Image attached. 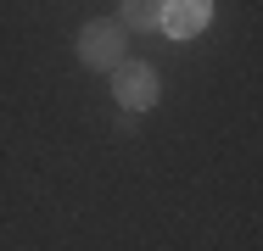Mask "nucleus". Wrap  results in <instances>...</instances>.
I'll use <instances>...</instances> for the list:
<instances>
[{
    "mask_svg": "<svg viewBox=\"0 0 263 251\" xmlns=\"http://www.w3.org/2000/svg\"><path fill=\"white\" fill-rule=\"evenodd\" d=\"M118 23H123V34H129V28H157L162 23V0H123V6H118Z\"/></svg>",
    "mask_w": 263,
    "mask_h": 251,
    "instance_id": "obj_4",
    "label": "nucleus"
},
{
    "mask_svg": "<svg viewBox=\"0 0 263 251\" xmlns=\"http://www.w3.org/2000/svg\"><path fill=\"white\" fill-rule=\"evenodd\" d=\"M112 95L123 112H152L157 106V67H146V61H118L112 67Z\"/></svg>",
    "mask_w": 263,
    "mask_h": 251,
    "instance_id": "obj_2",
    "label": "nucleus"
},
{
    "mask_svg": "<svg viewBox=\"0 0 263 251\" xmlns=\"http://www.w3.org/2000/svg\"><path fill=\"white\" fill-rule=\"evenodd\" d=\"M213 17V0H162V34L168 39H196Z\"/></svg>",
    "mask_w": 263,
    "mask_h": 251,
    "instance_id": "obj_3",
    "label": "nucleus"
},
{
    "mask_svg": "<svg viewBox=\"0 0 263 251\" xmlns=\"http://www.w3.org/2000/svg\"><path fill=\"white\" fill-rule=\"evenodd\" d=\"M79 61H84V67H96V73L118 67V61H123V23L90 17V23L79 28Z\"/></svg>",
    "mask_w": 263,
    "mask_h": 251,
    "instance_id": "obj_1",
    "label": "nucleus"
}]
</instances>
